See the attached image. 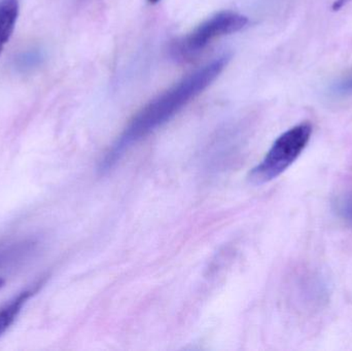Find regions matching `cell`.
I'll return each mask as SVG.
<instances>
[{
    "label": "cell",
    "mask_w": 352,
    "mask_h": 351,
    "mask_svg": "<svg viewBox=\"0 0 352 351\" xmlns=\"http://www.w3.org/2000/svg\"><path fill=\"white\" fill-rule=\"evenodd\" d=\"M228 60V56L215 58L210 63L182 78L138 111L105 154L100 162L101 172H107L113 168L126 150L170 121L195 97L210 86L227 65Z\"/></svg>",
    "instance_id": "1"
},
{
    "label": "cell",
    "mask_w": 352,
    "mask_h": 351,
    "mask_svg": "<svg viewBox=\"0 0 352 351\" xmlns=\"http://www.w3.org/2000/svg\"><path fill=\"white\" fill-rule=\"evenodd\" d=\"M351 1V0H335L334 3H333V10H335V12L340 10L343 6L346 5Z\"/></svg>",
    "instance_id": "10"
},
{
    "label": "cell",
    "mask_w": 352,
    "mask_h": 351,
    "mask_svg": "<svg viewBox=\"0 0 352 351\" xmlns=\"http://www.w3.org/2000/svg\"><path fill=\"white\" fill-rule=\"evenodd\" d=\"M333 206L339 218L352 225V181L339 188L333 200Z\"/></svg>",
    "instance_id": "6"
},
{
    "label": "cell",
    "mask_w": 352,
    "mask_h": 351,
    "mask_svg": "<svg viewBox=\"0 0 352 351\" xmlns=\"http://www.w3.org/2000/svg\"><path fill=\"white\" fill-rule=\"evenodd\" d=\"M37 288L38 286L23 291L18 296L10 300L6 306L0 309V336L14 324L27 301L36 292Z\"/></svg>",
    "instance_id": "5"
},
{
    "label": "cell",
    "mask_w": 352,
    "mask_h": 351,
    "mask_svg": "<svg viewBox=\"0 0 352 351\" xmlns=\"http://www.w3.org/2000/svg\"><path fill=\"white\" fill-rule=\"evenodd\" d=\"M151 3H157V2L160 1V0H148Z\"/></svg>",
    "instance_id": "12"
},
{
    "label": "cell",
    "mask_w": 352,
    "mask_h": 351,
    "mask_svg": "<svg viewBox=\"0 0 352 351\" xmlns=\"http://www.w3.org/2000/svg\"><path fill=\"white\" fill-rule=\"evenodd\" d=\"M33 245L31 242H21L0 247V267L20 259L32 249Z\"/></svg>",
    "instance_id": "8"
},
{
    "label": "cell",
    "mask_w": 352,
    "mask_h": 351,
    "mask_svg": "<svg viewBox=\"0 0 352 351\" xmlns=\"http://www.w3.org/2000/svg\"><path fill=\"white\" fill-rule=\"evenodd\" d=\"M332 92L337 96H351L352 95V73L334 84Z\"/></svg>",
    "instance_id": "9"
},
{
    "label": "cell",
    "mask_w": 352,
    "mask_h": 351,
    "mask_svg": "<svg viewBox=\"0 0 352 351\" xmlns=\"http://www.w3.org/2000/svg\"><path fill=\"white\" fill-rule=\"evenodd\" d=\"M4 284H6V280H4L3 278H0V288L4 286Z\"/></svg>",
    "instance_id": "11"
},
{
    "label": "cell",
    "mask_w": 352,
    "mask_h": 351,
    "mask_svg": "<svg viewBox=\"0 0 352 351\" xmlns=\"http://www.w3.org/2000/svg\"><path fill=\"white\" fill-rule=\"evenodd\" d=\"M311 124H299L281 134L263 160L250 171L254 185H264L283 174L301 156L311 138Z\"/></svg>",
    "instance_id": "2"
},
{
    "label": "cell",
    "mask_w": 352,
    "mask_h": 351,
    "mask_svg": "<svg viewBox=\"0 0 352 351\" xmlns=\"http://www.w3.org/2000/svg\"><path fill=\"white\" fill-rule=\"evenodd\" d=\"M19 12V0H0V55L14 32Z\"/></svg>",
    "instance_id": "4"
},
{
    "label": "cell",
    "mask_w": 352,
    "mask_h": 351,
    "mask_svg": "<svg viewBox=\"0 0 352 351\" xmlns=\"http://www.w3.org/2000/svg\"><path fill=\"white\" fill-rule=\"evenodd\" d=\"M248 19L235 12H221L201 23L186 36L173 45L171 52L175 57H194L202 52L209 43L219 37L238 32L248 25Z\"/></svg>",
    "instance_id": "3"
},
{
    "label": "cell",
    "mask_w": 352,
    "mask_h": 351,
    "mask_svg": "<svg viewBox=\"0 0 352 351\" xmlns=\"http://www.w3.org/2000/svg\"><path fill=\"white\" fill-rule=\"evenodd\" d=\"M45 55L39 49H27L16 57V66L20 71L28 72L41 65Z\"/></svg>",
    "instance_id": "7"
}]
</instances>
